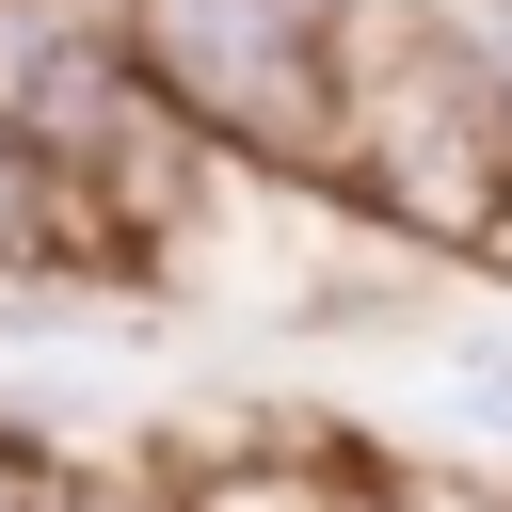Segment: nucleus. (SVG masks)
Returning a JSON list of instances; mask_svg holds the SVG:
<instances>
[{"label": "nucleus", "mask_w": 512, "mask_h": 512, "mask_svg": "<svg viewBox=\"0 0 512 512\" xmlns=\"http://www.w3.org/2000/svg\"><path fill=\"white\" fill-rule=\"evenodd\" d=\"M384 496H400V512H512V464L480 480V464H416V448H384Z\"/></svg>", "instance_id": "423d86ee"}, {"label": "nucleus", "mask_w": 512, "mask_h": 512, "mask_svg": "<svg viewBox=\"0 0 512 512\" xmlns=\"http://www.w3.org/2000/svg\"><path fill=\"white\" fill-rule=\"evenodd\" d=\"M336 16H384V0H336Z\"/></svg>", "instance_id": "1a4fd4ad"}, {"label": "nucleus", "mask_w": 512, "mask_h": 512, "mask_svg": "<svg viewBox=\"0 0 512 512\" xmlns=\"http://www.w3.org/2000/svg\"><path fill=\"white\" fill-rule=\"evenodd\" d=\"M144 96L256 192H336L352 112V16L336 0H128Z\"/></svg>", "instance_id": "f03ea898"}, {"label": "nucleus", "mask_w": 512, "mask_h": 512, "mask_svg": "<svg viewBox=\"0 0 512 512\" xmlns=\"http://www.w3.org/2000/svg\"><path fill=\"white\" fill-rule=\"evenodd\" d=\"M176 480H192V512H400L384 448H336V432H224Z\"/></svg>", "instance_id": "7ed1b4c3"}, {"label": "nucleus", "mask_w": 512, "mask_h": 512, "mask_svg": "<svg viewBox=\"0 0 512 512\" xmlns=\"http://www.w3.org/2000/svg\"><path fill=\"white\" fill-rule=\"evenodd\" d=\"M336 208L400 256H496L512 240V80L432 16L384 0L352 16V112H336Z\"/></svg>", "instance_id": "f257e3e1"}, {"label": "nucleus", "mask_w": 512, "mask_h": 512, "mask_svg": "<svg viewBox=\"0 0 512 512\" xmlns=\"http://www.w3.org/2000/svg\"><path fill=\"white\" fill-rule=\"evenodd\" d=\"M48 272H112L96 256V224H80V192L0 128V288H48Z\"/></svg>", "instance_id": "20e7f679"}, {"label": "nucleus", "mask_w": 512, "mask_h": 512, "mask_svg": "<svg viewBox=\"0 0 512 512\" xmlns=\"http://www.w3.org/2000/svg\"><path fill=\"white\" fill-rule=\"evenodd\" d=\"M64 480H80V464H64L32 416H0V512H64Z\"/></svg>", "instance_id": "0eeeda50"}, {"label": "nucleus", "mask_w": 512, "mask_h": 512, "mask_svg": "<svg viewBox=\"0 0 512 512\" xmlns=\"http://www.w3.org/2000/svg\"><path fill=\"white\" fill-rule=\"evenodd\" d=\"M64 512H192V480H176V464H112V480L80 464V480H64Z\"/></svg>", "instance_id": "6e6552de"}, {"label": "nucleus", "mask_w": 512, "mask_h": 512, "mask_svg": "<svg viewBox=\"0 0 512 512\" xmlns=\"http://www.w3.org/2000/svg\"><path fill=\"white\" fill-rule=\"evenodd\" d=\"M448 432L512 464V336H464V352H448Z\"/></svg>", "instance_id": "39448f33"}]
</instances>
